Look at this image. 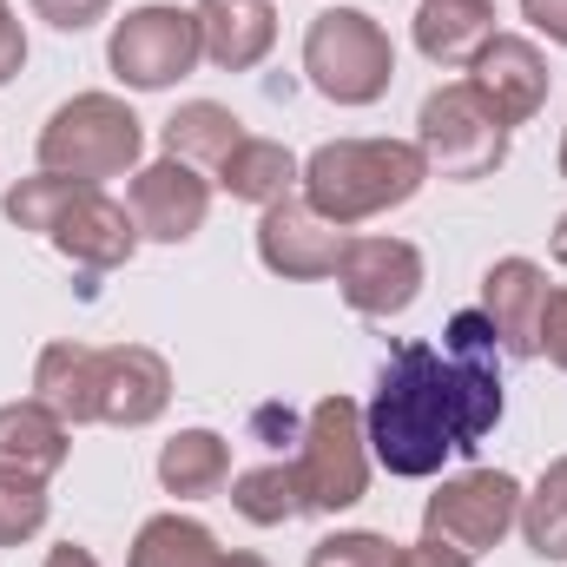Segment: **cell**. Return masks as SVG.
I'll return each instance as SVG.
<instances>
[{
    "instance_id": "cell-1",
    "label": "cell",
    "mask_w": 567,
    "mask_h": 567,
    "mask_svg": "<svg viewBox=\"0 0 567 567\" xmlns=\"http://www.w3.org/2000/svg\"><path fill=\"white\" fill-rule=\"evenodd\" d=\"M495 323L482 310L449 317L442 343H396L383 383L363 410V442L390 475L423 482L449 455H475L502 423V370Z\"/></svg>"
},
{
    "instance_id": "cell-2",
    "label": "cell",
    "mask_w": 567,
    "mask_h": 567,
    "mask_svg": "<svg viewBox=\"0 0 567 567\" xmlns=\"http://www.w3.org/2000/svg\"><path fill=\"white\" fill-rule=\"evenodd\" d=\"M33 396L66 429H145L172 403V363L145 343H47L33 363Z\"/></svg>"
},
{
    "instance_id": "cell-3",
    "label": "cell",
    "mask_w": 567,
    "mask_h": 567,
    "mask_svg": "<svg viewBox=\"0 0 567 567\" xmlns=\"http://www.w3.org/2000/svg\"><path fill=\"white\" fill-rule=\"evenodd\" d=\"M0 212L20 231H40L60 258H73L80 271H120L140 251V225L126 205H113L100 185L60 178V172H33L20 185H7Z\"/></svg>"
},
{
    "instance_id": "cell-4",
    "label": "cell",
    "mask_w": 567,
    "mask_h": 567,
    "mask_svg": "<svg viewBox=\"0 0 567 567\" xmlns=\"http://www.w3.org/2000/svg\"><path fill=\"white\" fill-rule=\"evenodd\" d=\"M429 158L416 140H330L303 158V198L330 225H363L377 212H396L423 192Z\"/></svg>"
},
{
    "instance_id": "cell-5",
    "label": "cell",
    "mask_w": 567,
    "mask_h": 567,
    "mask_svg": "<svg viewBox=\"0 0 567 567\" xmlns=\"http://www.w3.org/2000/svg\"><path fill=\"white\" fill-rule=\"evenodd\" d=\"M140 152H145V120L126 100H113V93H73L40 126V172L80 178V185L133 172Z\"/></svg>"
},
{
    "instance_id": "cell-6",
    "label": "cell",
    "mask_w": 567,
    "mask_h": 567,
    "mask_svg": "<svg viewBox=\"0 0 567 567\" xmlns=\"http://www.w3.org/2000/svg\"><path fill=\"white\" fill-rule=\"evenodd\" d=\"M303 73L330 106H377L396 80V47L363 7H323L303 33Z\"/></svg>"
},
{
    "instance_id": "cell-7",
    "label": "cell",
    "mask_w": 567,
    "mask_h": 567,
    "mask_svg": "<svg viewBox=\"0 0 567 567\" xmlns=\"http://www.w3.org/2000/svg\"><path fill=\"white\" fill-rule=\"evenodd\" d=\"M297 495H303V515H343L363 502L370 488V442H363V410L350 396H323L303 435H297Z\"/></svg>"
},
{
    "instance_id": "cell-8",
    "label": "cell",
    "mask_w": 567,
    "mask_h": 567,
    "mask_svg": "<svg viewBox=\"0 0 567 567\" xmlns=\"http://www.w3.org/2000/svg\"><path fill=\"white\" fill-rule=\"evenodd\" d=\"M416 145L429 158V178H455V185H475L488 172L508 165V126L475 100L468 80L455 86H435L416 113Z\"/></svg>"
},
{
    "instance_id": "cell-9",
    "label": "cell",
    "mask_w": 567,
    "mask_h": 567,
    "mask_svg": "<svg viewBox=\"0 0 567 567\" xmlns=\"http://www.w3.org/2000/svg\"><path fill=\"white\" fill-rule=\"evenodd\" d=\"M205 60V40H198V13L192 7H133L126 20H113V40H106V66L120 73V86L133 93H165L178 86L192 66Z\"/></svg>"
},
{
    "instance_id": "cell-10",
    "label": "cell",
    "mask_w": 567,
    "mask_h": 567,
    "mask_svg": "<svg viewBox=\"0 0 567 567\" xmlns=\"http://www.w3.org/2000/svg\"><path fill=\"white\" fill-rule=\"evenodd\" d=\"M522 522V482L508 468H468L455 482H442L423 502V535L455 548V555H488L508 528Z\"/></svg>"
},
{
    "instance_id": "cell-11",
    "label": "cell",
    "mask_w": 567,
    "mask_h": 567,
    "mask_svg": "<svg viewBox=\"0 0 567 567\" xmlns=\"http://www.w3.org/2000/svg\"><path fill=\"white\" fill-rule=\"evenodd\" d=\"M330 278L357 317H403L423 297V251L410 238H343Z\"/></svg>"
},
{
    "instance_id": "cell-12",
    "label": "cell",
    "mask_w": 567,
    "mask_h": 567,
    "mask_svg": "<svg viewBox=\"0 0 567 567\" xmlns=\"http://www.w3.org/2000/svg\"><path fill=\"white\" fill-rule=\"evenodd\" d=\"M126 212H133L140 238H152V245H185V238L205 231L212 178H205L198 165H185V158H158V165L133 172V185H126Z\"/></svg>"
},
{
    "instance_id": "cell-13",
    "label": "cell",
    "mask_w": 567,
    "mask_h": 567,
    "mask_svg": "<svg viewBox=\"0 0 567 567\" xmlns=\"http://www.w3.org/2000/svg\"><path fill=\"white\" fill-rule=\"evenodd\" d=\"M468 86H475V100H482L502 126H528V120L548 106L555 73H548V60H542L535 40H522V33H495V40L475 53Z\"/></svg>"
},
{
    "instance_id": "cell-14",
    "label": "cell",
    "mask_w": 567,
    "mask_h": 567,
    "mask_svg": "<svg viewBox=\"0 0 567 567\" xmlns=\"http://www.w3.org/2000/svg\"><path fill=\"white\" fill-rule=\"evenodd\" d=\"M337 251H343V225L317 218L303 192L265 205V218H258V258H265V271H278V278H330Z\"/></svg>"
},
{
    "instance_id": "cell-15",
    "label": "cell",
    "mask_w": 567,
    "mask_h": 567,
    "mask_svg": "<svg viewBox=\"0 0 567 567\" xmlns=\"http://www.w3.org/2000/svg\"><path fill=\"white\" fill-rule=\"evenodd\" d=\"M548 271L535 258H502L482 278V317L495 323V343L508 357H542V303H548Z\"/></svg>"
},
{
    "instance_id": "cell-16",
    "label": "cell",
    "mask_w": 567,
    "mask_h": 567,
    "mask_svg": "<svg viewBox=\"0 0 567 567\" xmlns=\"http://www.w3.org/2000/svg\"><path fill=\"white\" fill-rule=\"evenodd\" d=\"M192 13H198L205 60L225 73H251L278 47V7L271 0H198Z\"/></svg>"
},
{
    "instance_id": "cell-17",
    "label": "cell",
    "mask_w": 567,
    "mask_h": 567,
    "mask_svg": "<svg viewBox=\"0 0 567 567\" xmlns=\"http://www.w3.org/2000/svg\"><path fill=\"white\" fill-rule=\"evenodd\" d=\"M73 455V429L60 423L40 396L27 403H0V475L20 482H53Z\"/></svg>"
},
{
    "instance_id": "cell-18",
    "label": "cell",
    "mask_w": 567,
    "mask_h": 567,
    "mask_svg": "<svg viewBox=\"0 0 567 567\" xmlns=\"http://www.w3.org/2000/svg\"><path fill=\"white\" fill-rule=\"evenodd\" d=\"M495 40V0H423L416 7V53L435 66H475Z\"/></svg>"
},
{
    "instance_id": "cell-19",
    "label": "cell",
    "mask_w": 567,
    "mask_h": 567,
    "mask_svg": "<svg viewBox=\"0 0 567 567\" xmlns=\"http://www.w3.org/2000/svg\"><path fill=\"white\" fill-rule=\"evenodd\" d=\"M158 482L165 495L178 502H205L231 482V442L218 429H178L165 449H158Z\"/></svg>"
},
{
    "instance_id": "cell-20",
    "label": "cell",
    "mask_w": 567,
    "mask_h": 567,
    "mask_svg": "<svg viewBox=\"0 0 567 567\" xmlns=\"http://www.w3.org/2000/svg\"><path fill=\"white\" fill-rule=\"evenodd\" d=\"M297 178H303V165H297V152L284 140H245L225 152V165H218V185L231 192V198H245V205H278L297 192Z\"/></svg>"
},
{
    "instance_id": "cell-21",
    "label": "cell",
    "mask_w": 567,
    "mask_h": 567,
    "mask_svg": "<svg viewBox=\"0 0 567 567\" xmlns=\"http://www.w3.org/2000/svg\"><path fill=\"white\" fill-rule=\"evenodd\" d=\"M165 158H185V165H225V152L245 140V120L231 113V106H218V100H192V106H178L172 120H165Z\"/></svg>"
},
{
    "instance_id": "cell-22",
    "label": "cell",
    "mask_w": 567,
    "mask_h": 567,
    "mask_svg": "<svg viewBox=\"0 0 567 567\" xmlns=\"http://www.w3.org/2000/svg\"><path fill=\"white\" fill-rule=\"evenodd\" d=\"M218 561V542H212V528L205 522H192V515H152L140 535H133V555L126 567H212Z\"/></svg>"
},
{
    "instance_id": "cell-23",
    "label": "cell",
    "mask_w": 567,
    "mask_h": 567,
    "mask_svg": "<svg viewBox=\"0 0 567 567\" xmlns=\"http://www.w3.org/2000/svg\"><path fill=\"white\" fill-rule=\"evenodd\" d=\"M231 508L251 522V528H284L303 515V495H297V468L290 462H258L231 482Z\"/></svg>"
},
{
    "instance_id": "cell-24",
    "label": "cell",
    "mask_w": 567,
    "mask_h": 567,
    "mask_svg": "<svg viewBox=\"0 0 567 567\" xmlns=\"http://www.w3.org/2000/svg\"><path fill=\"white\" fill-rule=\"evenodd\" d=\"M522 535L542 561H567V455L542 468L535 495H522Z\"/></svg>"
},
{
    "instance_id": "cell-25",
    "label": "cell",
    "mask_w": 567,
    "mask_h": 567,
    "mask_svg": "<svg viewBox=\"0 0 567 567\" xmlns=\"http://www.w3.org/2000/svg\"><path fill=\"white\" fill-rule=\"evenodd\" d=\"M53 502H47V482H20V475H0V548H20L47 528Z\"/></svg>"
},
{
    "instance_id": "cell-26",
    "label": "cell",
    "mask_w": 567,
    "mask_h": 567,
    "mask_svg": "<svg viewBox=\"0 0 567 567\" xmlns=\"http://www.w3.org/2000/svg\"><path fill=\"white\" fill-rule=\"evenodd\" d=\"M303 567H396V542L377 528H343V535H323Z\"/></svg>"
},
{
    "instance_id": "cell-27",
    "label": "cell",
    "mask_w": 567,
    "mask_h": 567,
    "mask_svg": "<svg viewBox=\"0 0 567 567\" xmlns=\"http://www.w3.org/2000/svg\"><path fill=\"white\" fill-rule=\"evenodd\" d=\"M33 13L47 27H60V33H86V27H100L113 13V0H33Z\"/></svg>"
},
{
    "instance_id": "cell-28",
    "label": "cell",
    "mask_w": 567,
    "mask_h": 567,
    "mask_svg": "<svg viewBox=\"0 0 567 567\" xmlns=\"http://www.w3.org/2000/svg\"><path fill=\"white\" fill-rule=\"evenodd\" d=\"M20 66H27V33H20V20H13V0H0V86H7Z\"/></svg>"
},
{
    "instance_id": "cell-29",
    "label": "cell",
    "mask_w": 567,
    "mask_h": 567,
    "mask_svg": "<svg viewBox=\"0 0 567 567\" xmlns=\"http://www.w3.org/2000/svg\"><path fill=\"white\" fill-rule=\"evenodd\" d=\"M522 20L535 33H548L555 47H567V0H522Z\"/></svg>"
},
{
    "instance_id": "cell-30",
    "label": "cell",
    "mask_w": 567,
    "mask_h": 567,
    "mask_svg": "<svg viewBox=\"0 0 567 567\" xmlns=\"http://www.w3.org/2000/svg\"><path fill=\"white\" fill-rule=\"evenodd\" d=\"M396 567H468V555H455V548H442V542H416V548H396Z\"/></svg>"
},
{
    "instance_id": "cell-31",
    "label": "cell",
    "mask_w": 567,
    "mask_h": 567,
    "mask_svg": "<svg viewBox=\"0 0 567 567\" xmlns=\"http://www.w3.org/2000/svg\"><path fill=\"white\" fill-rule=\"evenodd\" d=\"M47 567H100V555L80 542H60V548H47Z\"/></svg>"
},
{
    "instance_id": "cell-32",
    "label": "cell",
    "mask_w": 567,
    "mask_h": 567,
    "mask_svg": "<svg viewBox=\"0 0 567 567\" xmlns=\"http://www.w3.org/2000/svg\"><path fill=\"white\" fill-rule=\"evenodd\" d=\"M212 567H271V561H265V555H245V548H231V555L218 548V561H212Z\"/></svg>"
},
{
    "instance_id": "cell-33",
    "label": "cell",
    "mask_w": 567,
    "mask_h": 567,
    "mask_svg": "<svg viewBox=\"0 0 567 567\" xmlns=\"http://www.w3.org/2000/svg\"><path fill=\"white\" fill-rule=\"evenodd\" d=\"M548 251H555V265H567V212L555 218V238H548Z\"/></svg>"
},
{
    "instance_id": "cell-34",
    "label": "cell",
    "mask_w": 567,
    "mask_h": 567,
    "mask_svg": "<svg viewBox=\"0 0 567 567\" xmlns=\"http://www.w3.org/2000/svg\"><path fill=\"white\" fill-rule=\"evenodd\" d=\"M561 178H567V133H561Z\"/></svg>"
}]
</instances>
